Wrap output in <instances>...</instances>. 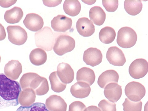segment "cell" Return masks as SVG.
<instances>
[{"label": "cell", "mask_w": 148, "mask_h": 111, "mask_svg": "<svg viewBox=\"0 0 148 111\" xmlns=\"http://www.w3.org/2000/svg\"><path fill=\"white\" fill-rule=\"evenodd\" d=\"M21 89L19 83L0 74V109L18 105Z\"/></svg>", "instance_id": "cell-1"}, {"label": "cell", "mask_w": 148, "mask_h": 111, "mask_svg": "<svg viewBox=\"0 0 148 111\" xmlns=\"http://www.w3.org/2000/svg\"><path fill=\"white\" fill-rule=\"evenodd\" d=\"M58 36L49 27H45L35 34L36 45L38 48L50 51L52 50Z\"/></svg>", "instance_id": "cell-2"}, {"label": "cell", "mask_w": 148, "mask_h": 111, "mask_svg": "<svg viewBox=\"0 0 148 111\" xmlns=\"http://www.w3.org/2000/svg\"><path fill=\"white\" fill-rule=\"evenodd\" d=\"M137 40L136 32L130 27H122L118 32L117 42L122 48L128 49L133 47L136 44Z\"/></svg>", "instance_id": "cell-3"}, {"label": "cell", "mask_w": 148, "mask_h": 111, "mask_svg": "<svg viewBox=\"0 0 148 111\" xmlns=\"http://www.w3.org/2000/svg\"><path fill=\"white\" fill-rule=\"evenodd\" d=\"M75 46V41L71 36L61 34L56 39L53 49L55 53L60 56L72 51Z\"/></svg>", "instance_id": "cell-4"}, {"label": "cell", "mask_w": 148, "mask_h": 111, "mask_svg": "<svg viewBox=\"0 0 148 111\" xmlns=\"http://www.w3.org/2000/svg\"><path fill=\"white\" fill-rule=\"evenodd\" d=\"M146 92L144 86L135 81L128 83L125 89V94L128 99L134 102L140 101L145 96Z\"/></svg>", "instance_id": "cell-5"}, {"label": "cell", "mask_w": 148, "mask_h": 111, "mask_svg": "<svg viewBox=\"0 0 148 111\" xmlns=\"http://www.w3.org/2000/svg\"><path fill=\"white\" fill-rule=\"evenodd\" d=\"M7 30L8 39L12 44L17 45H24L27 39V34L25 30L18 25L9 26Z\"/></svg>", "instance_id": "cell-6"}, {"label": "cell", "mask_w": 148, "mask_h": 111, "mask_svg": "<svg viewBox=\"0 0 148 111\" xmlns=\"http://www.w3.org/2000/svg\"><path fill=\"white\" fill-rule=\"evenodd\" d=\"M148 62L145 59H137L134 60L130 66L129 73L132 77L139 79L144 77L148 72Z\"/></svg>", "instance_id": "cell-7"}, {"label": "cell", "mask_w": 148, "mask_h": 111, "mask_svg": "<svg viewBox=\"0 0 148 111\" xmlns=\"http://www.w3.org/2000/svg\"><path fill=\"white\" fill-rule=\"evenodd\" d=\"M106 58L110 64L115 66H123L126 62L122 51L116 46H112L108 49Z\"/></svg>", "instance_id": "cell-8"}, {"label": "cell", "mask_w": 148, "mask_h": 111, "mask_svg": "<svg viewBox=\"0 0 148 111\" xmlns=\"http://www.w3.org/2000/svg\"><path fill=\"white\" fill-rule=\"evenodd\" d=\"M103 56L101 51L95 48L91 47L85 51L83 61L86 64L94 67L98 65L102 61Z\"/></svg>", "instance_id": "cell-9"}, {"label": "cell", "mask_w": 148, "mask_h": 111, "mask_svg": "<svg viewBox=\"0 0 148 111\" xmlns=\"http://www.w3.org/2000/svg\"><path fill=\"white\" fill-rule=\"evenodd\" d=\"M52 28L58 32H65L71 29L72 21L71 18L64 15L55 17L51 21Z\"/></svg>", "instance_id": "cell-10"}, {"label": "cell", "mask_w": 148, "mask_h": 111, "mask_svg": "<svg viewBox=\"0 0 148 111\" xmlns=\"http://www.w3.org/2000/svg\"><path fill=\"white\" fill-rule=\"evenodd\" d=\"M23 23L27 28L32 32H37L41 30L44 25L42 17L35 13L28 14Z\"/></svg>", "instance_id": "cell-11"}, {"label": "cell", "mask_w": 148, "mask_h": 111, "mask_svg": "<svg viewBox=\"0 0 148 111\" xmlns=\"http://www.w3.org/2000/svg\"><path fill=\"white\" fill-rule=\"evenodd\" d=\"M76 27L78 33L81 36L87 37L91 36L95 32V26L88 18H81L77 21Z\"/></svg>", "instance_id": "cell-12"}, {"label": "cell", "mask_w": 148, "mask_h": 111, "mask_svg": "<svg viewBox=\"0 0 148 111\" xmlns=\"http://www.w3.org/2000/svg\"><path fill=\"white\" fill-rule=\"evenodd\" d=\"M57 73L59 79L64 84H69L74 80L75 73L70 65L62 62L57 67Z\"/></svg>", "instance_id": "cell-13"}, {"label": "cell", "mask_w": 148, "mask_h": 111, "mask_svg": "<svg viewBox=\"0 0 148 111\" xmlns=\"http://www.w3.org/2000/svg\"><path fill=\"white\" fill-rule=\"evenodd\" d=\"M22 72V64L17 60H12L9 61L4 68L5 76L13 81L17 79Z\"/></svg>", "instance_id": "cell-14"}, {"label": "cell", "mask_w": 148, "mask_h": 111, "mask_svg": "<svg viewBox=\"0 0 148 111\" xmlns=\"http://www.w3.org/2000/svg\"><path fill=\"white\" fill-rule=\"evenodd\" d=\"M104 95L106 98L113 103H116L122 96V86L115 83H109L105 88Z\"/></svg>", "instance_id": "cell-15"}, {"label": "cell", "mask_w": 148, "mask_h": 111, "mask_svg": "<svg viewBox=\"0 0 148 111\" xmlns=\"http://www.w3.org/2000/svg\"><path fill=\"white\" fill-rule=\"evenodd\" d=\"M30 88L33 89L36 95L38 96L47 94L49 90V83L47 79L38 75L32 80Z\"/></svg>", "instance_id": "cell-16"}, {"label": "cell", "mask_w": 148, "mask_h": 111, "mask_svg": "<svg viewBox=\"0 0 148 111\" xmlns=\"http://www.w3.org/2000/svg\"><path fill=\"white\" fill-rule=\"evenodd\" d=\"M45 106L49 111H66L67 104L61 96L51 95L46 100Z\"/></svg>", "instance_id": "cell-17"}, {"label": "cell", "mask_w": 148, "mask_h": 111, "mask_svg": "<svg viewBox=\"0 0 148 111\" xmlns=\"http://www.w3.org/2000/svg\"><path fill=\"white\" fill-rule=\"evenodd\" d=\"M91 88L87 83L77 82L71 87L72 95L77 99H84L88 96L91 92Z\"/></svg>", "instance_id": "cell-18"}, {"label": "cell", "mask_w": 148, "mask_h": 111, "mask_svg": "<svg viewBox=\"0 0 148 111\" xmlns=\"http://www.w3.org/2000/svg\"><path fill=\"white\" fill-rule=\"evenodd\" d=\"M119 76L116 71L110 69L102 73L99 77L98 84L101 88L104 89L106 85L111 83H117Z\"/></svg>", "instance_id": "cell-19"}, {"label": "cell", "mask_w": 148, "mask_h": 111, "mask_svg": "<svg viewBox=\"0 0 148 111\" xmlns=\"http://www.w3.org/2000/svg\"><path fill=\"white\" fill-rule=\"evenodd\" d=\"M36 93L30 88L23 90L18 98V103L23 107H29L34 104L36 100Z\"/></svg>", "instance_id": "cell-20"}, {"label": "cell", "mask_w": 148, "mask_h": 111, "mask_svg": "<svg viewBox=\"0 0 148 111\" xmlns=\"http://www.w3.org/2000/svg\"><path fill=\"white\" fill-rule=\"evenodd\" d=\"M94 71L89 68L84 67L77 72L76 79L77 82H83L87 83L90 86L94 83L95 80Z\"/></svg>", "instance_id": "cell-21"}, {"label": "cell", "mask_w": 148, "mask_h": 111, "mask_svg": "<svg viewBox=\"0 0 148 111\" xmlns=\"http://www.w3.org/2000/svg\"><path fill=\"white\" fill-rule=\"evenodd\" d=\"M24 15V12L21 8L15 7L7 10L4 15L6 21L9 24H15L19 23Z\"/></svg>", "instance_id": "cell-22"}, {"label": "cell", "mask_w": 148, "mask_h": 111, "mask_svg": "<svg viewBox=\"0 0 148 111\" xmlns=\"http://www.w3.org/2000/svg\"><path fill=\"white\" fill-rule=\"evenodd\" d=\"M90 21L98 26L104 24L106 18V14L103 9L99 6H95L92 8L89 11Z\"/></svg>", "instance_id": "cell-23"}, {"label": "cell", "mask_w": 148, "mask_h": 111, "mask_svg": "<svg viewBox=\"0 0 148 111\" xmlns=\"http://www.w3.org/2000/svg\"><path fill=\"white\" fill-rule=\"evenodd\" d=\"M47 54L41 49L36 48L32 50L29 55L31 63L36 66H40L44 64L47 60Z\"/></svg>", "instance_id": "cell-24"}, {"label": "cell", "mask_w": 148, "mask_h": 111, "mask_svg": "<svg viewBox=\"0 0 148 111\" xmlns=\"http://www.w3.org/2000/svg\"><path fill=\"white\" fill-rule=\"evenodd\" d=\"M64 12L67 14L74 17L79 14L81 9V4L77 0L65 1L63 5Z\"/></svg>", "instance_id": "cell-25"}, {"label": "cell", "mask_w": 148, "mask_h": 111, "mask_svg": "<svg viewBox=\"0 0 148 111\" xmlns=\"http://www.w3.org/2000/svg\"><path fill=\"white\" fill-rule=\"evenodd\" d=\"M116 33L112 27L106 26L102 29L99 34V38L101 42L108 44L113 42L115 39Z\"/></svg>", "instance_id": "cell-26"}, {"label": "cell", "mask_w": 148, "mask_h": 111, "mask_svg": "<svg viewBox=\"0 0 148 111\" xmlns=\"http://www.w3.org/2000/svg\"><path fill=\"white\" fill-rule=\"evenodd\" d=\"M124 8L129 15L135 16L142 11L143 4L140 1H125Z\"/></svg>", "instance_id": "cell-27"}, {"label": "cell", "mask_w": 148, "mask_h": 111, "mask_svg": "<svg viewBox=\"0 0 148 111\" xmlns=\"http://www.w3.org/2000/svg\"><path fill=\"white\" fill-rule=\"evenodd\" d=\"M52 90L54 92H60L66 89L67 84H64L60 80L58 75L57 71L50 74L49 77Z\"/></svg>", "instance_id": "cell-28"}, {"label": "cell", "mask_w": 148, "mask_h": 111, "mask_svg": "<svg viewBox=\"0 0 148 111\" xmlns=\"http://www.w3.org/2000/svg\"><path fill=\"white\" fill-rule=\"evenodd\" d=\"M142 104L141 101L134 102L126 98L123 104V110L124 111H141Z\"/></svg>", "instance_id": "cell-29"}, {"label": "cell", "mask_w": 148, "mask_h": 111, "mask_svg": "<svg viewBox=\"0 0 148 111\" xmlns=\"http://www.w3.org/2000/svg\"><path fill=\"white\" fill-rule=\"evenodd\" d=\"M38 74L34 73H28L23 75L20 80V86L23 90L30 88L31 83Z\"/></svg>", "instance_id": "cell-30"}, {"label": "cell", "mask_w": 148, "mask_h": 111, "mask_svg": "<svg viewBox=\"0 0 148 111\" xmlns=\"http://www.w3.org/2000/svg\"><path fill=\"white\" fill-rule=\"evenodd\" d=\"M16 111H49L43 103H36L29 107L21 106Z\"/></svg>", "instance_id": "cell-31"}, {"label": "cell", "mask_w": 148, "mask_h": 111, "mask_svg": "<svg viewBox=\"0 0 148 111\" xmlns=\"http://www.w3.org/2000/svg\"><path fill=\"white\" fill-rule=\"evenodd\" d=\"M98 106L101 111H116V104L106 99L101 100Z\"/></svg>", "instance_id": "cell-32"}, {"label": "cell", "mask_w": 148, "mask_h": 111, "mask_svg": "<svg viewBox=\"0 0 148 111\" xmlns=\"http://www.w3.org/2000/svg\"><path fill=\"white\" fill-rule=\"evenodd\" d=\"M102 1L103 6L108 12H114L118 8V1Z\"/></svg>", "instance_id": "cell-33"}, {"label": "cell", "mask_w": 148, "mask_h": 111, "mask_svg": "<svg viewBox=\"0 0 148 111\" xmlns=\"http://www.w3.org/2000/svg\"><path fill=\"white\" fill-rule=\"evenodd\" d=\"M86 108V105L82 102L76 101L69 106V111H84Z\"/></svg>", "instance_id": "cell-34"}, {"label": "cell", "mask_w": 148, "mask_h": 111, "mask_svg": "<svg viewBox=\"0 0 148 111\" xmlns=\"http://www.w3.org/2000/svg\"><path fill=\"white\" fill-rule=\"evenodd\" d=\"M17 1H0V6L3 8H8L16 3Z\"/></svg>", "instance_id": "cell-35"}, {"label": "cell", "mask_w": 148, "mask_h": 111, "mask_svg": "<svg viewBox=\"0 0 148 111\" xmlns=\"http://www.w3.org/2000/svg\"><path fill=\"white\" fill-rule=\"evenodd\" d=\"M62 1H44L43 2L45 5L49 7H54L57 6Z\"/></svg>", "instance_id": "cell-36"}, {"label": "cell", "mask_w": 148, "mask_h": 111, "mask_svg": "<svg viewBox=\"0 0 148 111\" xmlns=\"http://www.w3.org/2000/svg\"><path fill=\"white\" fill-rule=\"evenodd\" d=\"M6 32L4 27L0 23V41L5 39L6 37Z\"/></svg>", "instance_id": "cell-37"}, {"label": "cell", "mask_w": 148, "mask_h": 111, "mask_svg": "<svg viewBox=\"0 0 148 111\" xmlns=\"http://www.w3.org/2000/svg\"><path fill=\"white\" fill-rule=\"evenodd\" d=\"M84 111H101L99 108L95 106H91L86 108Z\"/></svg>", "instance_id": "cell-38"}, {"label": "cell", "mask_w": 148, "mask_h": 111, "mask_svg": "<svg viewBox=\"0 0 148 111\" xmlns=\"http://www.w3.org/2000/svg\"><path fill=\"white\" fill-rule=\"evenodd\" d=\"M1 56H0V63L1 62Z\"/></svg>", "instance_id": "cell-39"}]
</instances>
